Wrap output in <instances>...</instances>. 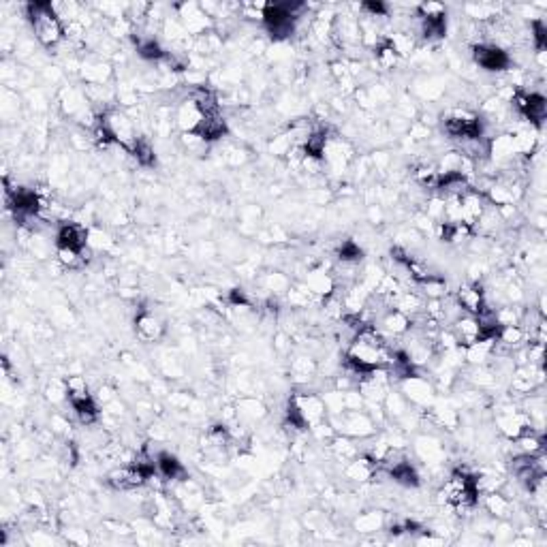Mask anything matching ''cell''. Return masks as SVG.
<instances>
[{
	"instance_id": "obj_1",
	"label": "cell",
	"mask_w": 547,
	"mask_h": 547,
	"mask_svg": "<svg viewBox=\"0 0 547 547\" xmlns=\"http://www.w3.org/2000/svg\"><path fill=\"white\" fill-rule=\"evenodd\" d=\"M26 9H28V18H30L34 37L39 39L41 45L54 47V45H58L60 41H63L65 28H63V22H60V15H58L56 7L51 3H32Z\"/></svg>"
},
{
	"instance_id": "obj_23",
	"label": "cell",
	"mask_w": 547,
	"mask_h": 547,
	"mask_svg": "<svg viewBox=\"0 0 547 547\" xmlns=\"http://www.w3.org/2000/svg\"><path fill=\"white\" fill-rule=\"evenodd\" d=\"M139 54L144 56V58H148V60H161L163 56H165V51L161 49V45L156 43V41H144V43H139Z\"/></svg>"
},
{
	"instance_id": "obj_26",
	"label": "cell",
	"mask_w": 547,
	"mask_h": 547,
	"mask_svg": "<svg viewBox=\"0 0 547 547\" xmlns=\"http://www.w3.org/2000/svg\"><path fill=\"white\" fill-rule=\"evenodd\" d=\"M532 28H534V30H532V32H534V34H532V37H534V45H536V49L543 54V49H545V24H543V22H534Z\"/></svg>"
},
{
	"instance_id": "obj_19",
	"label": "cell",
	"mask_w": 547,
	"mask_h": 547,
	"mask_svg": "<svg viewBox=\"0 0 547 547\" xmlns=\"http://www.w3.org/2000/svg\"><path fill=\"white\" fill-rule=\"evenodd\" d=\"M398 58H400V56L396 54V49L391 47L389 41H385V43L377 49V60H379L381 67H394Z\"/></svg>"
},
{
	"instance_id": "obj_24",
	"label": "cell",
	"mask_w": 547,
	"mask_h": 547,
	"mask_svg": "<svg viewBox=\"0 0 547 547\" xmlns=\"http://www.w3.org/2000/svg\"><path fill=\"white\" fill-rule=\"evenodd\" d=\"M357 528L363 530V532H372V530H379L381 528V515L372 513V515H363L357 520Z\"/></svg>"
},
{
	"instance_id": "obj_13",
	"label": "cell",
	"mask_w": 547,
	"mask_h": 547,
	"mask_svg": "<svg viewBox=\"0 0 547 547\" xmlns=\"http://www.w3.org/2000/svg\"><path fill=\"white\" fill-rule=\"evenodd\" d=\"M379 462L375 458H353L351 464L346 466V477L353 481H368L377 472Z\"/></svg>"
},
{
	"instance_id": "obj_22",
	"label": "cell",
	"mask_w": 547,
	"mask_h": 547,
	"mask_svg": "<svg viewBox=\"0 0 547 547\" xmlns=\"http://www.w3.org/2000/svg\"><path fill=\"white\" fill-rule=\"evenodd\" d=\"M308 287H310V291H313V293H319V295H327V293H332V280H329L325 274H315V276H310Z\"/></svg>"
},
{
	"instance_id": "obj_21",
	"label": "cell",
	"mask_w": 547,
	"mask_h": 547,
	"mask_svg": "<svg viewBox=\"0 0 547 547\" xmlns=\"http://www.w3.org/2000/svg\"><path fill=\"white\" fill-rule=\"evenodd\" d=\"M133 154H135V158L142 163V165H152L154 163V150L150 148V144H146V142H135V146H133Z\"/></svg>"
},
{
	"instance_id": "obj_11",
	"label": "cell",
	"mask_w": 547,
	"mask_h": 547,
	"mask_svg": "<svg viewBox=\"0 0 547 547\" xmlns=\"http://www.w3.org/2000/svg\"><path fill=\"white\" fill-rule=\"evenodd\" d=\"M203 113L206 111L201 109V105L195 99H187L177 109V125H180V129L187 131V133H195L199 122L203 120Z\"/></svg>"
},
{
	"instance_id": "obj_2",
	"label": "cell",
	"mask_w": 547,
	"mask_h": 547,
	"mask_svg": "<svg viewBox=\"0 0 547 547\" xmlns=\"http://www.w3.org/2000/svg\"><path fill=\"white\" fill-rule=\"evenodd\" d=\"M479 494H481V490H479L477 479L466 474V472H462V470L453 472L443 483V488L439 492L441 501L445 505H449V507H455V509H470V507H474V503L479 501Z\"/></svg>"
},
{
	"instance_id": "obj_16",
	"label": "cell",
	"mask_w": 547,
	"mask_h": 547,
	"mask_svg": "<svg viewBox=\"0 0 547 547\" xmlns=\"http://www.w3.org/2000/svg\"><path fill=\"white\" fill-rule=\"evenodd\" d=\"M404 391H406V396L410 398V400H415V402H421V404H425L430 400V385L425 383V381H421V379H417V377H406V381H404Z\"/></svg>"
},
{
	"instance_id": "obj_12",
	"label": "cell",
	"mask_w": 547,
	"mask_h": 547,
	"mask_svg": "<svg viewBox=\"0 0 547 547\" xmlns=\"http://www.w3.org/2000/svg\"><path fill=\"white\" fill-rule=\"evenodd\" d=\"M453 338L460 346H470V344L479 342L481 340V327H479L477 317L466 315V317L458 319L455 325H453Z\"/></svg>"
},
{
	"instance_id": "obj_3",
	"label": "cell",
	"mask_w": 547,
	"mask_h": 547,
	"mask_svg": "<svg viewBox=\"0 0 547 547\" xmlns=\"http://www.w3.org/2000/svg\"><path fill=\"white\" fill-rule=\"evenodd\" d=\"M297 9H301V5H291V3L265 5L261 20L265 24V30L272 34L274 41H282V39L293 34L295 20H297Z\"/></svg>"
},
{
	"instance_id": "obj_9",
	"label": "cell",
	"mask_w": 547,
	"mask_h": 547,
	"mask_svg": "<svg viewBox=\"0 0 547 547\" xmlns=\"http://www.w3.org/2000/svg\"><path fill=\"white\" fill-rule=\"evenodd\" d=\"M458 306L462 310H466L468 315H472V317L481 315L485 310V293H483L481 284L470 282V284L460 287V291H458Z\"/></svg>"
},
{
	"instance_id": "obj_8",
	"label": "cell",
	"mask_w": 547,
	"mask_h": 547,
	"mask_svg": "<svg viewBox=\"0 0 547 547\" xmlns=\"http://www.w3.org/2000/svg\"><path fill=\"white\" fill-rule=\"evenodd\" d=\"M515 107H517V111L528 120L530 125H534V127L543 125L545 113H547V103H545L543 94H536V92L515 94Z\"/></svg>"
},
{
	"instance_id": "obj_20",
	"label": "cell",
	"mask_w": 547,
	"mask_h": 547,
	"mask_svg": "<svg viewBox=\"0 0 547 547\" xmlns=\"http://www.w3.org/2000/svg\"><path fill=\"white\" fill-rule=\"evenodd\" d=\"M361 249L355 244V241H344V244H342V249L338 251V257H340V261L342 263H355V261H359L361 259Z\"/></svg>"
},
{
	"instance_id": "obj_4",
	"label": "cell",
	"mask_w": 547,
	"mask_h": 547,
	"mask_svg": "<svg viewBox=\"0 0 547 547\" xmlns=\"http://www.w3.org/2000/svg\"><path fill=\"white\" fill-rule=\"evenodd\" d=\"M445 131L455 139L474 142V139H481L483 125H481V118L470 111H453L445 118Z\"/></svg>"
},
{
	"instance_id": "obj_15",
	"label": "cell",
	"mask_w": 547,
	"mask_h": 547,
	"mask_svg": "<svg viewBox=\"0 0 547 547\" xmlns=\"http://www.w3.org/2000/svg\"><path fill=\"white\" fill-rule=\"evenodd\" d=\"M156 470L165 477V479H180L184 477V466L180 464V460L171 453H161L156 458Z\"/></svg>"
},
{
	"instance_id": "obj_18",
	"label": "cell",
	"mask_w": 547,
	"mask_h": 547,
	"mask_svg": "<svg viewBox=\"0 0 547 547\" xmlns=\"http://www.w3.org/2000/svg\"><path fill=\"white\" fill-rule=\"evenodd\" d=\"M483 505H485V509H488L492 515H498V517H503V515H507V513H509V501H507L503 494H498V492L485 494Z\"/></svg>"
},
{
	"instance_id": "obj_5",
	"label": "cell",
	"mask_w": 547,
	"mask_h": 547,
	"mask_svg": "<svg viewBox=\"0 0 547 547\" xmlns=\"http://www.w3.org/2000/svg\"><path fill=\"white\" fill-rule=\"evenodd\" d=\"M90 244V233L84 225L77 222H63L56 233V246L65 251L82 253Z\"/></svg>"
},
{
	"instance_id": "obj_14",
	"label": "cell",
	"mask_w": 547,
	"mask_h": 547,
	"mask_svg": "<svg viewBox=\"0 0 547 547\" xmlns=\"http://www.w3.org/2000/svg\"><path fill=\"white\" fill-rule=\"evenodd\" d=\"M135 329H137V336L146 342H154L163 336V325L161 321L154 317V315H148V313H142L137 319H135Z\"/></svg>"
},
{
	"instance_id": "obj_10",
	"label": "cell",
	"mask_w": 547,
	"mask_h": 547,
	"mask_svg": "<svg viewBox=\"0 0 547 547\" xmlns=\"http://www.w3.org/2000/svg\"><path fill=\"white\" fill-rule=\"evenodd\" d=\"M225 133H227L225 118L216 109H212V111L203 113V120L199 122V127H197V131L193 135H197L201 142H214V139L222 137Z\"/></svg>"
},
{
	"instance_id": "obj_17",
	"label": "cell",
	"mask_w": 547,
	"mask_h": 547,
	"mask_svg": "<svg viewBox=\"0 0 547 547\" xmlns=\"http://www.w3.org/2000/svg\"><path fill=\"white\" fill-rule=\"evenodd\" d=\"M383 325H385V329H387L389 334L400 336V334H406V332H408V327H410V317H406V315L400 313V310H391V313L385 315Z\"/></svg>"
},
{
	"instance_id": "obj_7",
	"label": "cell",
	"mask_w": 547,
	"mask_h": 547,
	"mask_svg": "<svg viewBox=\"0 0 547 547\" xmlns=\"http://www.w3.org/2000/svg\"><path fill=\"white\" fill-rule=\"evenodd\" d=\"M107 479H109L111 488L127 492V490H137V488H142V485H144L150 477H148L137 464H129V466H120V468L111 470Z\"/></svg>"
},
{
	"instance_id": "obj_25",
	"label": "cell",
	"mask_w": 547,
	"mask_h": 547,
	"mask_svg": "<svg viewBox=\"0 0 547 547\" xmlns=\"http://www.w3.org/2000/svg\"><path fill=\"white\" fill-rule=\"evenodd\" d=\"M336 445H334V449H336V453L338 455H342L344 460L346 458H355V447L351 445V441H346V439H338V441H334Z\"/></svg>"
},
{
	"instance_id": "obj_6",
	"label": "cell",
	"mask_w": 547,
	"mask_h": 547,
	"mask_svg": "<svg viewBox=\"0 0 547 547\" xmlns=\"http://www.w3.org/2000/svg\"><path fill=\"white\" fill-rule=\"evenodd\" d=\"M474 63L490 71V73H498V71H505L509 69L511 65V58L509 54L503 49V47H496V45H477L474 47Z\"/></svg>"
}]
</instances>
